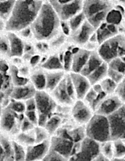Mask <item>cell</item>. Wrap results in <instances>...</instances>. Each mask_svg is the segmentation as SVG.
<instances>
[{
    "label": "cell",
    "instance_id": "obj_1",
    "mask_svg": "<svg viewBox=\"0 0 125 161\" xmlns=\"http://www.w3.org/2000/svg\"><path fill=\"white\" fill-rule=\"evenodd\" d=\"M30 28L33 36L39 42H48L62 31L61 20L49 1H43Z\"/></svg>",
    "mask_w": 125,
    "mask_h": 161
},
{
    "label": "cell",
    "instance_id": "obj_2",
    "mask_svg": "<svg viewBox=\"0 0 125 161\" xmlns=\"http://www.w3.org/2000/svg\"><path fill=\"white\" fill-rule=\"evenodd\" d=\"M43 1H17L7 21L6 28L11 31H21L30 27L41 8Z\"/></svg>",
    "mask_w": 125,
    "mask_h": 161
},
{
    "label": "cell",
    "instance_id": "obj_3",
    "mask_svg": "<svg viewBox=\"0 0 125 161\" xmlns=\"http://www.w3.org/2000/svg\"><path fill=\"white\" fill-rule=\"evenodd\" d=\"M104 62L108 64L117 58L125 56V34L121 32L100 45L97 51Z\"/></svg>",
    "mask_w": 125,
    "mask_h": 161
},
{
    "label": "cell",
    "instance_id": "obj_4",
    "mask_svg": "<svg viewBox=\"0 0 125 161\" xmlns=\"http://www.w3.org/2000/svg\"><path fill=\"white\" fill-rule=\"evenodd\" d=\"M85 130L86 137L100 144L111 141L107 117L95 114L86 125Z\"/></svg>",
    "mask_w": 125,
    "mask_h": 161
},
{
    "label": "cell",
    "instance_id": "obj_5",
    "mask_svg": "<svg viewBox=\"0 0 125 161\" xmlns=\"http://www.w3.org/2000/svg\"><path fill=\"white\" fill-rule=\"evenodd\" d=\"M100 155V144L86 137L75 143L69 161H93Z\"/></svg>",
    "mask_w": 125,
    "mask_h": 161
},
{
    "label": "cell",
    "instance_id": "obj_6",
    "mask_svg": "<svg viewBox=\"0 0 125 161\" xmlns=\"http://www.w3.org/2000/svg\"><path fill=\"white\" fill-rule=\"evenodd\" d=\"M35 98L38 115V126L44 127L49 118L54 115L57 103L51 94L45 91H37Z\"/></svg>",
    "mask_w": 125,
    "mask_h": 161
},
{
    "label": "cell",
    "instance_id": "obj_7",
    "mask_svg": "<svg viewBox=\"0 0 125 161\" xmlns=\"http://www.w3.org/2000/svg\"><path fill=\"white\" fill-rule=\"evenodd\" d=\"M49 1L62 22H68L82 11L84 1L82 0Z\"/></svg>",
    "mask_w": 125,
    "mask_h": 161
},
{
    "label": "cell",
    "instance_id": "obj_8",
    "mask_svg": "<svg viewBox=\"0 0 125 161\" xmlns=\"http://www.w3.org/2000/svg\"><path fill=\"white\" fill-rule=\"evenodd\" d=\"M50 149L69 159L75 143L66 130H63L58 135L53 136L50 139Z\"/></svg>",
    "mask_w": 125,
    "mask_h": 161
},
{
    "label": "cell",
    "instance_id": "obj_9",
    "mask_svg": "<svg viewBox=\"0 0 125 161\" xmlns=\"http://www.w3.org/2000/svg\"><path fill=\"white\" fill-rule=\"evenodd\" d=\"M95 32L96 30L87 20L78 29L70 34L68 43L74 47L84 48Z\"/></svg>",
    "mask_w": 125,
    "mask_h": 161
},
{
    "label": "cell",
    "instance_id": "obj_10",
    "mask_svg": "<svg viewBox=\"0 0 125 161\" xmlns=\"http://www.w3.org/2000/svg\"><path fill=\"white\" fill-rule=\"evenodd\" d=\"M107 118L110 125L111 140L122 139L125 133V105Z\"/></svg>",
    "mask_w": 125,
    "mask_h": 161
},
{
    "label": "cell",
    "instance_id": "obj_11",
    "mask_svg": "<svg viewBox=\"0 0 125 161\" xmlns=\"http://www.w3.org/2000/svg\"><path fill=\"white\" fill-rule=\"evenodd\" d=\"M72 114L77 123L86 125L92 118L95 113L84 100H77L73 105Z\"/></svg>",
    "mask_w": 125,
    "mask_h": 161
},
{
    "label": "cell",
    "instance_id": "obj_12",
    "mask_svg": "<svg viewBox=\"0 0 125 161\" xmlns=\"http://www.w3.org/2000/svg\"><path fill=\"white\" fill-rule=\"evenodd\" d=\"M115 94L106 95L95 111V114L108 117L124 105Z\"/></svg>",
    "mask_w": 125,
    "mask_h": 161
},
{
    "label": "cell",
    "instance_id": "obj_13",
    "mask_svg": "<svg viewBox=\"0 0 125 161\" xmlns=\"http://www.w3.org/2000/svg\"><path fill=\"white\" fill-rule=\"evenodd\" d=\"M114 1L86 0L84 1L82 11L88 19L96 14L115 6Z\"/></svg>",
    "mask_w": 125,
    "mask_h": 161
},
{
    "label": "cell",
    "instance_id": "obj_14",
    "mask_svg": "<svg viewBox=\"0 0 125 161\" xmlns=\"http://www.w3.org/2000/svg\"><path fill=\"white\" fill-rule=\"evenodd\" d=\"M74 88L77 100H83L84 97L92 87L87 77L80 73H69Z\"/></svg>",
    "mask_w": 125,
    "mask_h": 161
},
{
    "label": "cell",
    "instance_id": "obj_15",
    "mask_svg": "<svg viewBox=\"0 0 125 161\" xmlns=\"http://www.w3.org/2000/svg\"><path fill=\"white\" fill-rule=\"evenodd\" d=\"M50 139L26 147V161L43 160L50 150Z\"/></svg>",
    "mask_w": 125,
    "mask_h": 161
},
{
    "label": "cell",
    "instance_id": "obj_16",
    "mask_svg": "<svg viewBox=\"0 0 125 161\" xmlns=\"http://www.w3.org/2000/svg\"><path fill=\"white\" fill-rule=\"evenodd\" d=\"M73 62L70 72L80 73L91 54V52L84 48L73 47Z\"/></svg>",
    "mask_w": 125,
    "mask_h": 161
},
{
    "label": "cell",
    "instance_id": "obj_17",
    "mask_svg": "<svg viewBox=\"0 0 125 161\" xmlns=\"http://www.w3.org/2000/svg\"><path fill=\"white\" fill-rule=\"evenodd\" d=\"M120 33L119 26L105 22L96 31L98 43L100 45Z\"/></svg>",
    "mask_w": 125,
    "mask_h": 161
},
{
    "label": "cell",
    "instance_id": "obj_18",
    "mask_svg": "<svg viewBox=\"0 0 125 161\" xmlns=\"http://www.w3.org/2000/svg\"><path fill=\"white\" fill-rule=\"evenodd\" d=\"M44 71L46 80L45 91L51 93L64 79L66 73L63 70Z\"/></svg>",
    "mask_w": 125,
    "mask_h": 161
},
{
    "label": "cell",
    "instance_id": "obj_19",
    "mask_svg": "<svg viewBox=\"0 0 125 161\" xmlns=\"http://www.w3.org/2000/svg\"><path fill=\"white\" fill-rule=\"evenodd\" d=\"M37 91L30 82L24 86H16L11 93V97L14 100L26 101L34 97Z\"/></svg>",
    "mask_w": 125,
    "mask_h": 161
},
{
    "label": "cell",
    "instance_id": "obj_20",
    "mask_svg": "<svg viewBox=\"0 0 125 161\" xmlns=\"http://www.w3.org/2000/svg\"><path fill=\"white\" fill-rule=\"evenodd\" d=\"M65 78V77L57 87L50 93L57 103L64 106L73 105L75 102L70 98L67 92Z\"/></svg>",
    "mask_w": 125,
    "mask_h": 161
},
{
    "label": "cell",
    "instance_id": "obj_21",
    "mask_svg": "<svg viewBox=\"0 0 125 161\" xmlns=\"http://www.w3.org/2000/svg\"><path fill=\"white\" fill-rule=\"evenodd\" d=\"M60 53H51L40 64V66L44 70H64Z\"/></svg>",
    "mask_w": 125,
    "mask_h": 161
},
{
    "label": "cell",
    "instance_id": "obj_22",
    "mask_svg": "<svg viewBox=\"0 0 125 161\" xmlns=\"http://www.w3.org/2000/svg\"><path fill=\"white\" fill-rule=\"evenodd\" d=\"M17 115L9 108L6 109L3 111L0 118V127L4 131H12L16 124Z\"/></svg>",
    "mask_w": 125,
    "mask_h": 161
},
{
    "label": "cell",
    "instance_id": "obj_23",
    "mask_svg": "<svg viewBox=\"0 0 125 161\" xmlns=\"http://www.w3.org/2000/svg\"><path fill=\"white\" fill-rule=\"evenodd\" d=\"M104 62L97 51L91 52L87 63L80 73L87 77Z\"/></svg>",
    "mask_w": 125,
    "mask_h": 161
},
{
    "label": "cell",
    "instance_id": "obj_24",
    "mask_svg": "<svg viewBox=\"0 0 125 161\" xmlns=\"http://www.w3.org/2000/svg\"><path fill=\"white\" fill-rule=\"evenodd\" d=\"M108 64L104 62L98 68L88 75L87 77L91 86L99 84L104 79L108 77Z\"/></svg>",
    "mask_w": 125,
    "mask_h": 161
},
{
    "label": "cell",
    "instance_id": "obj_25",
    "mask_svg": "<svg viewBox=\"0 0 125 161\" xmlns=\"http://www.w3.org/2000/svg\"><path fill=\"white\" fill-rule=\"evenodd\" d=\"M10 55L13 57H20L24 53V47L22 40L13 33L8 35Z\"/></svg>",
    "mask_w": 125,
    "mask_h": 161
},
{
    "label": "cell",
    "instance_id": "obj_26",
    "mask_svg": "<svg viewBox=\"0 0 125 161\" xmlns=\"http://www.w3.org/2000/svg\"><path fill=\"white\" fill-rule=\"evenodd\" d=\"M30 82L37 91H45L46 80L45 71L40 67L31 76Z\"/></svg>",
    "mask_w": 125,
    "mask_h": 161
},
{
    "label": "cell",
    "instance_id": "obj_27",
    "mask_svg": "<svg viewBox=\"0 0 125 161\" xmlns=\"http://www.w3.org/2000/svg\"><path fill=\"white\" fill-rule=\"evenodd\" d=\"M123 11V8L115 4V6L110 10L107 15L105 22L118 26L120 25L122 21Z\"/></svg>",
    "mask_w": 125,
    "mask_h": 161
},
{
    "label": "cell",
    "instance_id": "obj_28",
    "mask_svg": "<svg viewBox=\"0 0 125 161\" xmlns=\"http://www.w3.org/2000/svg\"><path fill=\"white\" fill-rule=\"evenodd\" d=\"M47 42L51 52L52 51V53H59L57 51L68 43V37L61 31Z\"/></svg>",
    "mask_w": 125,
    "mask_h": 161
},
{
    "label": "cell",
    "instance_id": "obj_29",
    "mask_svg": "<svg viewBox=\"0 0 125 161\" xmlns=\"http://www.w3.org/2000/svg\"><path fill=\"white\" fill-rule=\"evenodd\" d=\"M114 7L100 12L87 20L96 31L102 24L105 22L106 19L109 12Z\"/></svg>",
    "mask_w": 125,
    "mask_h": 161
},
{
    "label": "cell",
    "instance_id": "obj_30",
    "mask_svg": "<svg viewBox=\"0 0 125 161\" xmlns=\"http://www.w3.org/2000/svg\"><path fill=\"white\" fill-rule=\"evenodd\" d=\"M61 122L60 117L54 114L49 118L44 127L51 136L57 132L60 126Z\"/></svg>",
    "mask_w": 125,
    "mask_h": 161
},
{
    "label": "cell",
    "instance_id": "obj_31",
    "mask_svg": "<svg viewBox=\"0 0 125 161\" xmlns=\"http://www.w3.org/2000/svg\"><path fill=\"white\" fill-rule=\"evenodd\" d=\"M100 155L109 161L114 158L113 141H109L100 144Z\"/></svg>",
    "mask_w": 125,
    "mask_h": 161
},
{
    "label": "cell",
    "instance_id": "obj_32",
    "mask_svg": "<svg viewBox=\"0 0 125 161\" xmlns=\"http://www.w3.org/2000/svg\"><path fill=\"white\" fill-rule=\"evenodd\" d=\"M14 161H26V148L16 141L12 142Z\"/></svg>",
    "mask_w": 125,
    "mask_h": 161
},
{
    "label": "cell",
    "instance_id": "obj_33",
    "mask_svg": "<svg viewBox=\"0 0 125 161\" xmlns=\"http://www.w3.org/2000/svg\"><path fill=\"white\" fill-rule=\"evenodd\" d=\"M17 142L27 147L35 144L34 130L28 132H22L18 136Z\"/></svg>",
    "mask_w": 125,
    "mask_h": 161
},
{
    "label": "cell",
    "instance_id": "obj_34",
    "mask_svg": "<svg viewBox=\"0 0 125 161\" xmlns=\"http://www.w3.org/2000/svg\"><path fill=\"white\" fill-rule=\"evenodd\" d=\"M86 20L87 19L85 16L82 11L68 21L70 31V34L78 29Z\"/></svg>",
    "mask_w": 125,
    "mask_h": 161
},
{
    "label": "cell",
    "instance_id": "obj_35",
    "mask_svg": "<svg viewBox=\"0 0 125 161\" xmlns=\"http://www.w3.org/2000/svg\"><path fill=\"white\" fill-rule=\"evenodd\" d=\"M15 2V1H0V16L4 19L9 17Z\"/></svg>",
    "mask_w": 125,
    "mask_h": 161
},
{
    "label": "cell",
    "instance_id": "obj_36",
    "mask_svg": "<svg viewBox=\"0 0 125 161\" xmlns=\"http://www.w3.org/2000/svg\"><path fill=\"white\" fill-rule=\"evenodd\" d=\"M100 84L102 91L106 95L114 94L117 85L108 77L100 82Z\"/></svg>",
    "mask_w": 125,
    "mask_h": 161
},
{
    "label": "cell",
    "instance_id": "obj_37",
    "mask_svg": "<svg viewBox=\"0 0 125 161\" xmlns=\"http://www.w3.org/2000/svg\"><path fill=\"white\" fill-rule=\"evenodd\" d=\"M73 47L71 46L70 48V47L69 46L68 48L63 52V63L64 70L66 73H69L71 71L73 58L72 49Z\"/></svg>",
    "mask_w": 125,
    "mask_h": 161
},
{
    "label": "cell",
    "instance_id": "obj_38",
    "mask_svg": "<svg viewBox=\"0 0 125 161\" xmlns=\"http://www.w3.org/2000/svg\"><path fill=\"white\" fill-rule=\"evenodd\" d=\"M35 143L43 142L51 138L49 134L45 127L37 126L34 129Z\"/></svg>",
    "mask_w": 125,
    "mask_h": 161
},
{
    "label": "cell",
    "instance_id": "obj_39",
    "mask_svg": "<svg viewBox=\"0 0 125 161\" xmlns=\"http://www.w3.org/2000/svg\"><path fill=\"white\" fill-rule=\"evenodd\" d=\"M10 72L12 81L16 86H24L30 82V79L19 76L18 70L15 66L11 67Z\"/></svg>",
    "mask_w": 125,
    "mask_h": 161
},
{
    "label": "cell",
    "instance_id": "obj_40",
    "mask_svg": "<svg viewBox=\"0 0 125 161\" xmlns=\"http://www.w3.org/2000/svg\"><path fill=\"white\" fill-rule=\"evenodd\" d=\"M109 69L125 75V62L121 58H117L108 64Z\"/></svg>",
    "mask_w": 125,
    "mask_h": 161
},
{
    "label": "cell",
    "instance_id": "obj_41",
    "mask_svg": "<svg viewBox=\"0 0 125 161\" xmlns=\"http://www.w3.org/2000/svg\"><path fill=\"white\" fill-rule=\"evenodd\" d=\"M113 141L114 147V158H125V142L121 139Z\"/></svg>",
    "mask_w": 125,
    "mask_h": 161
},
{
    "label": "cell",
    "instance_id": "obj_42",
    "mask_svg": "<svg viewBox=\"0 0 125 161\" xmlns=\"http://www.w3.org/2000/svg\"><path fill=\"white\" fill-rule=\"evenodd\" d=\"M8 108L17 114H24L26 111L25 103L21 101L14 100L10 104Z\"/></svg>",
    "mask_w": 125,
    "mask_h": 161
},
{
    "label": "cell",
    "instance_id": "obj_43",
    "mask_svg": "<svg viewBox=\"0 0 125 161\" xmlns=\"http://www.w3.org/2000/svg\"><path fill=\"white\" fill-rule=\"evenodd\" d=\"M43 161H69L63 156L51 150Z\"/></svg>",
    "mask_w": 125,
    "mask_h": 161
},
{
    "label": "cell",
    "instance_id": "obj_44",
    "mask_svg": "<svg viewBox=\"0 0 125 161\" xmlns=\"http://www.w3.org/2000/svg\"><path fill=\"white\" fill-rule=\"evenodd\" d=\"M125 75L111 69L108 68V77L117 84L121 82L125 79Z\"/></svg>",
    "mask_w": 125,
    "mask_h": 161
},
{
    "label": "cell",
    "instance_id": "obj_45",
    "mask_svg": "<svg viewBox=\"0 0 125 161\" xmlns=\"http://www.w3.org/2000/svg\"><path fill=\"white\" fill-rule=\"evenodd\" d=\"M115 94L121 102L125 105V80L117 85Z\"/></svg>",
    "mask_w": 125,
    "mask_h": 161
},
{
    "label": "cell",
    "instance_id": "obj_46",
    "mask_svg": "<svg viewBox=\"0 0 125 161\" xmlns=\"http://www.w3.org/2000/svg\"><path fill=\"white\" fill-rule=\"evenodd\" d=\"M24 116L35 126H37L38 124V115L36 111H26Z\"/></svg>",
    "mask_w": 125,
    "mask_h": 161
},
{
    "label": "cell",
    "instance_id": "obj_47",
    "mask_svg": "<svg viewBox=\"0 0 125 161\" xmlns=\"http://www.w3.org/2000/svg\"><path fill=\"white\" fill-rule=\"evenodd\" d=\"M21 125V130L22 132H28L34 130L35 127L24 116V119L22 120Z\"/></svg>",
    "mask_w": 125,
    "mask_h": 161
},
{
    "label": "cell",
    "instance_id": "obj_48",
    "mask_svg": "<svg viewBox=\"0 0 125 161\" xmlns=\"http://www.w3.org/2000/svg\"><path fill=\"white\" fill-rule=\"evenodd\" d=\"M6 73L7 72L0 71V90L7 88L9 84V77Z\"/></svg>",
    "mask_w": 125,
    "mask_h": 161
},
{
    "label": "cell",
    "instance_id": "obj_49",
    "mask_svg": "<svg viewBox=\"0 0 125 161\" xmlns=\"http://www.w3.org/2000/svg\"><path fill=\"white\" fill-rule=\"evenodd\" d=\"M24 103H25L26 111L36 110V104L35 97L26 100Z\"/></svg>",
    "mask_w": 125,
    "mask_h": 161
},
{
    "label": "cell",
    "instance_id": "obj_50",
    "mask_svg": "<svg viewBox=\"0 0 125 161\" xmlns=\"http://www.w3.org/2000/svg\"><path fill=\"white\" fill-rule=\"evenodd\" d=\"M9 50L10 49L7 40L4 38H0V52L6 54Z\"/></svg>",
    "mask_w": 125,
    "mask_h": 161
},
{
    "label": "cell",
    "instance_id": "obj_51",
    "mask_svg": "<svg viewBox=\"0 0 125 161\" xmlns=\"http://www.w3.org/2000/svg\"><path fill=\"white\" fill-rule=\"evenodd\" d=\"M41 59L42 57L41 55L38 54H36L31 58L30 60V63L31 66L34 67H36L39 64H40Z\"/></svg>",
    "mask_w": 125,
    "mask_h": 161
},
{
    "label": "cell",
    "instance_id": "obj_52",
    "mask_svg": "<svg viewBox=\"0 0 125 161\" xmlns=\"http://www.w3.org/2000/svg\"><path fill=\"white\" fill-rule=\"evenodd\" d=\"M61 22L62 31L67 36H69L70 34V31L68 22Z\"/></svg>",
    "mask_w": 125,
    "mask_h": 161
},
{
    "label": "cell",
    "instance_id": "obj_53",
    "mask_svg": "<svg viewBox=\"0 0 125 161\" xmlns=\"http://www.w3.org/2000/svg\"><path fill=\"white\" fill-rule=\"evenodd\" d=\"M6 152L3 145L0 142V161H6Z\"/></svg>",
    "mask_w": 125,
    "mask_h": 161
},
{
    "label": "cell",
    "instance_id": "obj_54",
    "mask_svg": "<svg viewBox=\"0 0 125 161\" xmlns=\"http://www.w3.org/2000/svg\"><path fill=\"white\" fill-rule=\"evenodd\" d=\"M21 31V33H22V35L24 38H28V37L30 36L31 34L32 35L30 26L26 28Z\"/></svg>",
    "mask_w": 125,
    "mask_h": 161
},
{
    "label": "cell",
    "instance_id": "obj_55",
    "mask_svg": "<svg viewBox=\"0 0 125 161\" xmlns=\"http://www.w3.org/2000/svg\"><path fill=\"white\" fill-rule=\"evenodd\" d=\"M93 161H109L105 158L104 157L102 156V155H100V156L98 157L97 158H96L95 160Z\"/></svg>",
    "mask_w": 125,
    "mask_h": 161
},
{
    "label": "cell",
    "instance_id": "obj_56",
    "mask_svg": "<svg viewBox=\"0 0 125 161\" xmlns=\"http://www.w3.org/2000/svg\"><path fill=\"white\" fill-rule=\"evenodd\" d=\"M4 25L3 24V21L0 19V31H2V30L4 28Z\"/></svg>",
    "mask_w": 125,
    "mask_h": 161
},
{
    "label": "cell",
    "instance_id": "obj_57",
    "mask_svg": "<svg viewBox=\"0 0 125 161\" xmlns=\"http://www.w3.org/2000/svg\"><path fill=\"white\" fill-rule=\"evenodd\" d=\"M112 161H125V158H115Z\"/></svg>",
    "mask_w": 125,
    "mask_h": 161
},
{
    "label": "cell",
    "instance_id": "obj_58",
    "mask_svg": "<svg viewBox=\"0 0 125 161\" xmlns=\"http://www.w3.org/2000/svg\"><path fill=\"white\" fill-rule=\"evenodd\" d=\"M43 161V160H37V161Z\"/></svg>",
    "mask_w": 125,
    "mask_h": 161
},
{
    "label": "cell",
    "instance_id": "obj_59",
    "mask_svg": "<svg viewBox=\"0 0 125 161\" xmlns=\"http://www.w3.org/2000/svg\"></svg>",
    "mask_w": 125,
    "mask_h": 161
},
{
    "label": "cell",
    "instance_id": "obj_60",
    "mask_svg": "<svg viewBox=\"0 0 125 161\" xmlns=\"http://www.w3.org/2000/svg\"></svg>",
    "mask_w": 125,
    "mask_h": 161
},
{
    "label": "cell",
    "instance_id": "obj_61",
    "mask_svg": "<svg viewBox=\"0 0 125 161\" xmlns=\"http://www.w3.org/2000/svg\"></svg>",
    "mask_w": 125,
    "mask_h": 161
}]
</instances>
